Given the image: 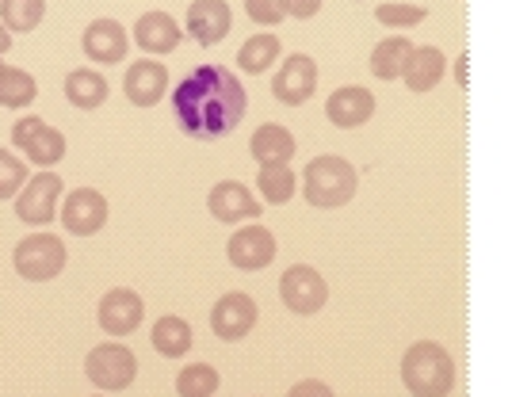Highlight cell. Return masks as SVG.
Returning a JSON list of instances; mask_svg holds the SVG:
<instances>
[{"instance_id":"ac0fdd59","label":"cell","mask_w":512,"mask_h":397,"mask_svg":"<svg viewBox=\"0 0 512 397\" xmlns=\"http://www.w3.org/2000/svg\"><path fill=\"white\" fill-rule=\"evenodd\" d=\"M325 115H329V123L341 126V130H356V126H363L375 115V96L363 84H344V88H337L325 100Z\"/></svg>"},{"instance_id":"3957f363","label":"cell","mask_w":512,"mask_h":397,"mask_svg":"<svg viewBox=\"0 0 512 397\" xmlns=\"http://www.w3.org/2000/svg\"><path fill=\"white\" fill-rule=\"evenodd\" d=\"M402 382L413 397H448L455 390V359L436 340H417L402 356Z\"/></svg>"},{"instance_id":"1f68e13d","label":"cell","mask_w":512,"mask_h":397,"mask_svg":"<svg viewBox=\"0 0 512 397\" xmlns=\"http://www.w3.org/2000/svg\"><path fill=\"white\" fill-rule=\"evenodd\" d=\"M245 16L260 27H276V23L287 20L283 12V0H245Z\"/></svg>"},{"instance_id":"4316f807","label":"cell","mask_w":512,"mask_h":397,"mask_svg":"<svg viewBox=\"0 0 512 397\" xmlns=\"http://www.w3.org/2000/svg\"><path fill=\"white\" fill-rule=\"evenodd\" d=\"M46 16V0H0V23L8 35H31Z\"/></svg>"},{"instance_id":"9a60e30c","label":"cell","mask_w":512,"mask_h":397,"mask_svg":"<svg viewBox=\"0 0 512 397\" xmlns=\"http://www.w3.org/2000/svg\"><path fill=\"white\" fill-rule=\"evenodd\" d=\"M81 46H85V54L96 65H119L130 50L127 27H123L119 20H111V16H100V20H92L85 27Z\"/></svg>"},{"instance_id":"e575fe53","label":"cell","mask_w":512,"mask_h":397,"mask_svg":"<svg viewBox=\"0 0 512 397\" xmlns=\"http://www.w3.org/2000/svg\"><path fill=\"white\" fill-rule=\"evenodd\" d=\"M12 50V35L4 31V23H0V54H8Z\"/></svg>"},{"instance_id":"603a6c76","label":"cell","mask_w":512,"mask_h":397,"mask_svg":"<svg viewBox=\"0 0 512 397\" xmlns=\"http://www.w3.org/2000/svg\"><path fill=\"white\" fill-rule=\"evenodd\" d=\"M65 100L73 107H81V111H96L107 100V81L96 69H73L65 77Z\"/></svg>"},{"instance_id":"f1b7e54d","label":"cell","mask_w":512,"mask_h":397,"mask_svg":"<svg viewBox=\"0 0 512 397\" xmlns=\"http://www.w3.org/2000/svg\"><path fill=\"white\" fill-rule=\"evenodd\" d=\"M222 386V378L214 371L211 363H192L176 375V394L180 397H214Z\"/></svg>"},{"instance_id":"5bb4252c","label":"cell","mask_w":512,"mask_h":397,"mask_svg":"<svg viewBox=\"0 0 512 397\" xmlns=\"http://www.w3.org/2000/svg\"><path fill=\"white\" fill-rule=\"evenodd\" d=\"M207 210H211L214 222H222V226H237V222L260 218L264 203L253 199V191L245 188V184H237V180H222V184H214L211 195H207Z\"/></svg>"},{"instance_id":"f546056e","label":"cell","mask_w":512,"mask_h":397,"mask_svg":"<svg viewBox=\"0 0 512 397\" xmlns=\"http://www.w3.org/2000/svg\"><path fill=\"white\" fill-rule=\"evenodd\" d=\"M27 165H23V157H16L12 149L0 146V199H16L20 188L27 184Z\"/></svg>"},{"instance_id":"7402d4cb","label":"cell","mask_w":512,"mask_h":397,"mask_svg":"<svg viewBox=\"0 0 512 397\" xmlns=\"http://www.w3.org/2000/svg\"><path fill=\"white\" fill-rule=\"evenodd\" d=\"M153 352H161L165 359H184L192 352V325L184 317L165 314L161 321H153V333H150Z\"/></svg>"},{"instance_id":"d4e9b609","label":"cell","mask_w":512,"mask_h":397,"mask_svg":"<svg viewBox=\"0 0 512 397\" xmlns=\"http://www.w3.org/2000/svg\"><path fill=\"white\" fill-rule=\"evenodd\" d=\"M409 50H413V42L402 39V35L383 39L375 50H371V73H375L379 81H398V77H402V69H406Z\"/></svg>"},{"instance_id":"9c48e42d","label":"cell","mask_w":512,"mask_h":397,"mask_svg":"<svg viewBox=\"0 0 512 397\" xmlns=\"http://www.w3.org/2000/svg\"><path fill=\"white\" fill-rule=\"evenodd\" d=\"M256 321H260V310H256L253 294H245V291L222 294L211 306V329H214V336L226 340V344L245 340V336L253 333Z\"/></svg>"},{"instance_id":"277c9868","label":"cell","mask_w":512,"mask_h":397,"mask_svg":"<svg viewBox=\"0 0 512 397\" xmlns=\"http://www.w3.org/2000/svg\"><path fill=\"white\" fill-rule=\"evenodd\" d=\"M65 241L54 237V233H27L16 252H12V264H16V275L27 279V283H50L65 272Z\"/></svg>"},{"instance_id":"52a82bcc","label":"cell","mask_w":512,"mask_h":397,"mask_svg":"<svg viewBox=\"0 0 512 397\" xmlns=\"http://www.w3.org/2000/svg\"><path fill=\"white\" fill-rule=\"evenodd\" d=\"M12 146L35 168H54L65 157V134L39 115H20L12 126Z\"/></svg>"},{"instance_id":"d6a6232c","label":"cell","mask_w":512,"mask_h":397,"mask_svg":"<svg viewBox=\"0 0 512 397\" xmlns=\"http://www.w3.org/2000/svg\"><path fill=\"white\" fill-rule=\"evenodd\" d=\"M321 4L325 0H283V12L295 16V20H314L321 12Z\"/></svg>"},{"instance_id":"d590c367","label":"cell","mask_w":512,"mask_h":397,"mask_svg":"<svg viewBox=\"0 0 512 397\" xmlns=\"http://www.w3.org/2000/svg\"><path fill=\"white\" fill-rule=\"evenodd\" d=\"M455 73H459V84H463V88H467V54H463V58H459V65H455Z\"/></svg>"},{"instance_id":"d6986e66","label":"cell","mask_w":512,"mask_h":397,"mask_svg":"<svg viewBox=\"0 0 512 397\" xmlns=\"http://www.w3.org/2000/svg\"><path fill=\"white\" fill-rule=\"evenodd\" d=\"M134 42L153 58H165L184 42V31H180V23L172 20L169 12H146L134 23Z\"/></svg>"},{"instance_id":"7c38bea8","label":"cell","mask_w":512,"mask_h":397,"mask_svg":"<svg viewBox=\"0 0 512 397\" xmlns=\"http://www.w3.org/2000/svg\"><path fill=\"white\" fill-rule=\"evenodd\" d=\"M142 314H146V302L142 294L130 291V287H115L100 298L96 306V321L107 336H130L138 325H142Z\"/></svg>"},{"instance_id":"484cf974","label":"cell","mask_w":512,"mask_h":397,"mask_svg":"<svg viewBox=\"0 0 512 397\" xmlns=\"http://www.w3.org/2000/svg\"><path fill=\"white\" fill-rule=\"evenodd\" d=\"M256 191H260V199L272 203V207L291 203V199H295V168L260 165V172H256Z\"/></svg>"},{"instance_id":"ffe728a7","label":"cell","mask_w":512,"mask_h":397,"mask_svg":"<svg viewBox=\"0 0 512 397\" xmlns=\"http://www.w3.org/2000/svg\"><path fill=\"white\" fill-rule=\"evenodd\" d=\"M295 134L283 123H260L249 138V153L256 165H291L295 157Z\"/></svg>"},{"instance_id":"8d00e7d4","label":"cell","mask_w":512,"mask_h":397,"mask_svg":"<svg viewBox=\"0 0 512 397\" xmlns=\"http://www.w3.org/2000/svg\"><path fill=\"white\" fill-rule=\"evenodd\" d=\"M0 69H4V62H0Z\"/></svg>"},{"instance_id":"ba28073f","label":"cell","mask_w":512,"mask_h":397,"mask_svg":"<svg viewBox=\"0 0 512 397\" xmlns=\"http://www.w3.org/2000/svg\"><path fill=\"white\" fill-rule=\"evenodd\" d=\"M279 298H283V306H287L291 314L314 317L318 310H325L329 287H325V279H321L318 268H310V264H291L287 272L279 275Z\"/></svg>"},{"instance_id":"5b68a950","label":"cell","mask_w":512,"mask_h":397,"mask_svg":"<svg viewBox=\"0 0 512 397\" xmlns=\"http://www.w3.org/2000/svg\"><path fill=\"white\" fill-rule=\"evenodd\" d=\"M85 375L96 390L119 394V390H127L130 382L138 378V359H134L127 344L107 340V344H96L85 356Z\"/></svg>"},{"instance_id":"e0dca14e","label":"cell","mask_w":512,"mask_h":397,"mask_svg":"<svg viewBox=\"0 0 512 397\" xmlns=\"http://www.w3.org/2000/svg\"><path fill=\"white\" fill-rule=\"evenodd\" d=\"M230 4L226 0H192L188 16H184V31L192 35L199 46H218L230 35Z\"/></svg>"},{"instance_id":"83f0119b","label":"cell","mask_w":512,"mask_h":397,"mask_svg":"<svg viewBox=\"0 0 512 397\" xmlns=\"http://www.w3.org/2000/svg\"><path fill=\"white\" fill-rule=\"evenodd\" d=\"M279 54H283V42L276 35H253L237 50V65L245 73H264V69H272L279 62Z\"/></svg>"},{"instance_id":"cb8c5ba5","label":"cell","mask_w":512,"mask_h":397,"mask_svg":"<svg viewBox=\"0 0 512 397\" xmlns=\"http://www.w3.org/2000/svg\"><path fill=\"white\" fill-rule=\"evenodd\" d=\"M35 96H39V84L27 69H20V65H4L0 69V107L20 111V107L35 104Z\"/></svg>"},{"instance_id":"74e56055","label":"cell","mask_w":512,"mask_h":397,"mask_svg":"<svg viewBox=\"0 0 512 397\" xmlns=\"http://www.w3.org/2000/svg\"><path fill=\"white\" fill-rule=\"evenodd\" d=\"M96 397H100V394H96Z\"/></svg>"},{"instance_id":"44dd1931","label":"cell","mask_w":512,"mask_h":397,"mask_svg":"<svg viewBox=\"0 0 512 397\" xmlns=\"http://www.w3.org/2000/svg\"><path fill=\"white\" fill-rule=\"evenodd\" d=\"M448 73V58L440 46H413L402 69V81L409 84V92H432Z\"/></svg>"},{"instance_id":"6da1fadb","label":"cell","mask_w":512,"mask_h":397,"mask_svg":"<svg viewBox=\"0 0 512 397\" xmlns=\"http://www.w3.org/2000/svg\"><path fill=\"white\" fill-rule=\"evenodd\" d=\"M249 111L245 84L226 65H195L184 81L172 88V115L180 130L195 142L226 138L241 126Z\"/></svg>"},{"instance_id":"2e32d148","label":"cell","mask_w":512,"mask_h":397,"mask_svg":"<svg viewBox=\"0 0 512 397\" xmlns=\"http://www.w3.org/2000/svg\"><path fill=\"white\" fill-rule=\"evenodd\" d=\"M123 92L134 107H157L169 92V69L157 58H142L127 69L123 77Z\"/></svg>"},{"instance_id":"4dcf8cb0","label":"cell","mask_w":512,"mask_h":397,"mask_svg":"<svg viewBox=\"0 0 512 397\" xmlns=\"http://www.w3.org/2000/svg\"><path fill=\"white\" fill-rule=\"evenodd\" d=\"M425 8L421 4H383L379 12H375V20L383 23V27H417V23H425Z\"/></svg>"},{"instance_id":"8fae6325","label":"cell","mask_w":512,"mask_h":397,"mask_svg":"<svg viewBox=\"0 0 512 397\" xmlns=\"http://www.w3.org/2000/svg\"><path fill=\"white\" fill-rule=\"evenodd\" d=\"M226 256L237 272H264L272 260H276V233L268 226H245V230H234L230 245H226Z\"/></svg>"},{"instance_id":"8992f818","label":"cell","mask_w":512,"mask_h":397,"mask_svg":"<svg viewBox=\"0 0 512 397\" xmlns=\"http://www.w3.org/2000/svg\"><path fill=\"white\" fill-rule=\"evenodd\" d=\"M65 195V184L58 172H35V176H27V184L20 188V195L12 199L16 203V218H20L23 226H50L54 222V214H58V199Z\"/></svg>"},{"instance_id":"836d02e7","label":"cell","mask_w":512,"mask_h":397,"mask_svg":"<svg viewBox=\"0 0 512 397\" xmlns=\"http://www.w3.org/2000/svg\"><path fill=\"white\" fill-rule=\"evenodd\" d=\"M287 397H337L325 382H318V378H306V382H295L291 390H287Z\"/></svg>"},{"instance_id":"30bf717a","label":"cell","mask_w":512,"mask_h":397,"mask_svg":"<svg viewBox=\"0 0 512 397\" xmlns=\"http://www.w3.org/2000/svg\"><path fill=\"white\" fill-rule=\"evenodd\" d=\"M318 92V62L310 54H291L272 77V96L287 107H302Z\"/></svg>"},{"instance_id":"4fadbf2b","label":"cell","mask_w":512,"mask_h":397,"mask_svg":"<svg viewBox=\"0 0 512 397\" xmlns=\"http://www.w3.org/2000/svg\"><path fill=\"white\" fill-rule=\"evenodd\" d=\"M62 199V226L73 237H92L107 226V199L96 188H77Z\"/></svg>"},{"instance_id":"7a4b0ae2","label":"cell","mask_w":512,"mask_h":397,"mask_svg":"<svg viewBox=\"0 0 512 397\" xmlns=\"http://www.w3.org/2000/svg\"><path fill=\"white\" fill-rule=\"evenodd\" d=\"M356 188H360V176H356V165L344 161L337 153H325V157H314L306 172H302V199L318 210H337L344 203L356 199Z\"/></svg>"}]
</instances>
